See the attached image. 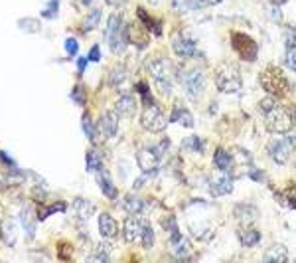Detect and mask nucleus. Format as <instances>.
Returning <instances> with one entry per match:
<instances>
[{
  "instance_id": "35",
  "label": "nucleus",
  "mask_w": 296,
  "mask_h": 263,
  "mask_svg": "<svg viewBox=\"0 0 296 263\" xmlns=\"http://www.w3.org/2000/svg\"><path fill=\"white\" fill-rule=\"evenodd\" d=\"M166 228H168V234H170V244H176V242L182 240V234L178 230V224H176V218L174 216H170L166 220Z\"/></svg>"
},
{
  "instance_id": "19",
  "label": "nucleus",
  "mask_w": 296,
  "mask_h": 263,
  "mask_svg": "<svg viewBox=\"0 0 296 263\" xmlns=\"http://www.w3.org/2000/svg\"><path fill=\"white\" fill-rule=\"evenodd\" d=\"M129 42H133L137 48L145 50L148 46V34L145 32L143 24H133L129 26Z\"/></svg>"
},
{
  "instance_id": "51",
  "label": "nucleus",
  "mask_w": 296,
  "mask_h": 263,
  "mask_svg": "<svg viewBox=\"0 0 296 263\" xmlns=\"http://www.w3.org/2000/svg\"><path fill=\"white\" fill-rule=\"evenodd\" d=\"M293 121H295V125H296V105H295V109H293Z\"/></svg>"
},
{
  "instance_id": "41",
  "label": "nucleus",
  "mask_w": 296,
  "mask_h": 263,
  "mask_svg": "<svg viewBox=\"0 0 296 263\" xmlns=\"http://www.w3.org/2000/svg\"><path fill=\"white\" fill-rule=\"evenodd\" d=\"M71 99L77 103V105H85V89L81 85H75L73 91H71Z\"/></svg>"
},
{
  "instance_id": "21",
  "label": "nucleus",
  "mask_w": 296,
  "mask_h": 263,
  "mask_svg": "<svg viewBox=\"0 0 296 263\" xmlns=\"http://www.w3.org/2000/svg\"><path fill=\"white\" fill-rule=\"evenodd\" d=\"M73 212H75V220L83 224V222H87V220L91 218V214L95 212V206H93L91 202L83 200V198H77V200L73 202Z\"/></svg>"
},
{
  "instance_id": "15",
  "label": "nucleus",
  "mask_w": 296,
  "mask_h": 263,
  "mask_svg": "<svg viewBox=\"0 0 296 263\" xmlns=\"http://www.w3.org/2000/svg\"><path fill=\"white\" fill-rule=\"evenodd\" d=\"M99 127H101L103 137L113 139V137L117 135V131H119V113H111V111H109V113H105V115L101 117Z\"/></svg>"
},
{
  "instance_id": "25",
  "label": "nucleus",
  "mask_w": 296,
  "mask_h": 263,
  "mask_svg": "<svg viewBox=\"0 0 296 263\" xmlns=\"http://www.w3.org/2000/svg\"><path fill=\"white\" fill-rule=\"evenodd\" d=\"M121 206H123V210L127 212V214L135 216V214H141V212H143V206H145V204H143V200H141V198H137V196L129 194V196H125V198H123Z\"/></svg>"
},
{
  "instance_id": "6",
  "label": "nucleus",
  "mask_w": 296,
  "mask_h": 263,
  "mask_svg": "<svg viewBox=\"0 0 296 263\" xmlns=\"http://www.w3.org/2000/svg\"><path fill=\"white\" fill-rule=\"evenodd\" d=\"M166 147H168V141H164V143H162V145H158V147H152V145H148V147L141 149V151L137 153L139 166H141V170H143L147 176L154 174V172L158 170L160 158H162V155H164Z\"/></svg>"
},
{
  "instance_id": "10",
  "label": "nucleus",
  "mask_w": 296,
  "mask_h": 263,
  "mask_svg": "<svg viewBox=\"0 0 296 263\" xmlns=\"http://www.w3.org/2000/svg\"><path fill=\"white\" fill-rule=\"evenodd\" d=\"M296 145L295 137H281L269 145V155L277 164H287Z\"/></svg>"
},
{
  "instance_id": "44",
  "label": "nucleus",
  "mask_w": 296,
  "mask_h": 263,
  "mask_svg": "<svg viewBox=\"0 0 296 263\" xmlns=\"http://www.w3.org/2000/svg\"><path fill=\"white\" fill-rule=\"evenodd\" d=\"M287 65L296 73V48H289V53H287Z\"/></svg>"
},
{
  "instance_id": "53",
  "label": "nucleus",
  "mask_w": 296,
  "mask_h": 263,
  "mask_svg": "<svg viewBox=\"0 0 296 263\" xmlns=\"http://www.w3.org/2000/svg\"><path fill=\"white\" fill-rule=\"evenodd\" d=\"M81 2H83V4H85V6H87V4H89V2H91V0H81Z\"/></svg>"
},
{
  "instance_id": "20",
  "label": "nucleus",
  "mask_w": 296,
  "mask_h": 263,
  "mask_svg": "<svg viewBox=\"0 0 296 263\" xmlns=\"http://www.w3.org/2000/svg\"><path fill=\"white\" fill-rule=\"evenodd\" d=\"M115 109H117L119 117L131 119V117L137 113V101H135L131 95H123V97H119V101H117Z\"/></svg>"
},
{
  "instance_id": "47",
  "label": "nucleus",
  "mask_w": 296,
  "mask_h": 263,
  "mask_svg": "<svg viewBox=\"0 0 296 263\" xmlns=\"http://www.w3.org/2000/svg\"><path fill=\"white\" fill-rule=\"evenodd\" d=\"M87 57H89V61H99V59H101V48H99V46H93V48L89 50V55H87Z\"/></svg>"
},
{
  "instance_id": "3",
  "label": "nucleus",
  "mask_w": 296,
  "mask_h": 263,
  "mask_svg": "<svg viewBox=\"0 0 296 263\" xmlns=\"http://www.w3.org/2000/svg\"><path fill=\"white\" fill-rule=\"evenodd\" d=\"M215 85L221 93H237L241 89V73L233 63H221L215 69Z\"/></svg>"
},
{
  "instance_id": "14",
  "label": "nucleus",
  "mask_w": 296,
  "mask_h": 263,
  "mask_svg": "<svg viewBox=\"0 0 296 263\" xmlns=\"http://www.w3.org/2000/svg\"><path fill=\"white\" fill-rule=\"evenodd\" d=\"M231 158H233L231 172H233V168H239L235 172V176H245V174L251 172V168H253V157L247 153L245 149H233L231 151Z\"/></svg>"
},
{
  "instance_id": "34",
  "label": "nucleus",
  "mask_w": 296,
  "mask_h": 263,
  "mask_svg": "<svg viewBox=\"0 0 296 263\" xmlns=\"http://www.w3.org/2000/svg\"><path fill=\"white\" fill-rule=\"evenodd\" d=\"M85 160H87V170L89 172H97L99 168H103V158H101L97 151H89Z\"/></svg>"
},
{
  "instance_id": "9",
  "label": "nucleus",
  "mask_w": 296,
  "mask_h": 263,
  "mask_svg": "<svg viewBox=\"0 0 296 263\" xmlns=\"http://www.w3.org/2000/svg\"><path fill=\"white\" fill-rule=\"evenodd\" d=\"M141 125L148 133H162L168 127V119L162 113V109L154 103V105H148L145 109V113L141 115Z\"/></svg>"
},
{
  "instance_id": "13",
  "label": "nucleus",
  "mask_w": 296,
  "mask_h": 263,
  "mask_svg": "<svg viewBox=\"0 0 296 263\" xmlns=\"http://www.w3.org/2000/svg\"><path fill=\"white\" fill-rule=\"evenodd\" d=\"M172 48H174V53H176L178 57H182V59H188V57L197 55L196 40L190 38V36L184 34V32H180V34L174 36V40H172Z\"/></svg>"
},
{
  "instance_id": "42",
  "label": "nucleus",
  "mask_w": 296,
  "mask_h": 263,
  "mask_svg": "<svg viewBox=\"0 0 296 263\" xmlns=\"http://www.w3.org/2000/svg\"><path fill=\"white\" fill-rule=\"evenodd\" d=\"M141 244L145 246V250H150V248H152V244H154V232H152L150 224L145 228V234H143V242H141Z\"/></svg>"
},
{
  "instance_id": "1",
  "label": "nucleus",
  "mask_w": 296,
  "mask_h": 263,
  "mask_svg": "<svg viewBox=\"0 0 296 263\" xmlns=\"http://www.w3.org/2000/svg\"><path fill=\"white\" fill-rule=\"evenodd\" d=\"M261 85L273 97H285L291 91L289 79L285 77L283 69H279L277 65H269L267 69H263V73H261Z\"/></svg>"
},
{
  "instance_id": "39",
  "label": "nucleus",
  "mask_w": 296,
  "mask_h": 263,
  "mask_svg": "<svg viewBox=\"0 0 296 263\" xmlns=\"http://www.w3.org/2000/svg\"><path fill=\"white\" fill-rule=\"evenodd\" d=\"M65 208H67V206H65L63 202L51 204V206H48V208H42V210H40V216H38V218H40V220H46L49 214H53V212H65Z\"/></svg>"
},
{
  "instance_id": "7",
  "label": "nucleus",
  "mask_w": 296,
  "mask_h": 263,
  "mask_svg": "<svg viewBox=\"0 0 296 263\" xmlns=\"http://www.w3.org/2000/svg\"><path fill=\"white\" fill-rule=\"evenodd\" d=\"M231 48L243 61H255L257 53H259L257 42L251 36L243 34V32H233L231 34Z\"/></svg>"
},
{
  "instance_id": "4",
  "label": "nucleus",
  "mask_w": 296,
  "mask_h": 263,
  "mask_svg": "<svg viewBox=\"0 0 296 263\" xmlns=\"http://www.w3.org/2000/svg\"><path fill=\"white\" fill-rule=\"evenodd\" d=\"M172 71L174 67L168 57H156L150 61V75L154 77V83L162 95L172 93Z\"/></svg>"
},
{
  "instance_id": "43",
  "label": "nucleus",
  "mask_w": 296,
  "mask_h": 263,
  "mask_svg": "<svg viewBox=\"0 0 296 263\" xmlns=\"http://www.w3.org/2000/svg\"><path fill=\"white\" fill-rule=\"evenodd\" d=\"M65 50L69 55H77L79 53V44H77V40L75 38H67L65 40Z\"/></svg>"
},
{
  "instance_id": "31",
  "label": "nucleus",
  "mask_w": 296,
  "mask_h": 263,
  "mask_svg": "<svg viewBox=\"0 0 296 263\" xmlns=\"http://www.w3.org/2000/svg\"><path fill=\"white\" fill-rule=\"evenodd\" d=\"M279 202H283L285 206L296 210V186H291V188H287L285 192H281V194H279Z\"/></svg>"
},
{
  "instance_id": "26",
  "label": "nucleus",
  "mask_w": 296,
  "mask_h": 263,
  "mask_svg": "<svg viewBox=\"0 0 296 263\" xmlns=\"http://www.w3.org/2000/svg\"><path fill=\"white\" fill-rule=\"evenodd\" d=\"M289 260V252L285 246H273L267 254H265V262H275V263H283Z\"/></svg>"
},
{
  "instance_id": "30",
  "label": "nucleus",
  "mask_w": 296,
  "mask_h": 263,
  "mask_svg": "<svg viewBox=\"0 0 296 263\" xmlns=\"http://www.w3.org/2000/svg\"><path fill=\"white\" fill-rule=\"evenodd\" d=\"M18 26H20L22 32H28V34H38L42 30L38 18H20L18 20Z\"/></svg>"
},
{
  "instance_id": "52",
  "label": "nucleus",
  "mask_w": 296,
  "mask_h": 263,
  "mask_svg": "<svg viewBox=\"0 0 296 263\" xmlns=\"http://www.w3.org/2000/svg\"><path fill=\"white\" fill-rule=\"evenodd\" d=\"M217 2H221V0H207V4H217Z\"/></svg>"
},
{
  "instance_id": "18",
  "label": "nucleus",
  "mask_w": 296,
  "mask_h": 263,
  "mask_svg": "<svg viewBox=\"0 0 296 263\" xmlns=\"http://www.w3.org/2000/svg\"><path fill=\"white\" fill-rule=\"evenodd\" d=\"M16 226H14V222L10 220V218H4L2 222H0V240L4 242V246H8V248H14L16 246Z\"/></svg>"
},
{
  "instance_id": "32",
  "label": "nucleus",
  "mask_w": 296,
  "mask_h": 263,
  "mask_svg": "<svg viewBox=\"0 0 296 263\" xmlns=\"http://www.w3.org/2000/svg\"><path fill=\"white\" fill-rule=\"evenodd\" d=\"M125 79H127V69H125L123 65H117V67L111 71V77H109L111 85H113V87H121V85L125 83Z\"/></svg>"
},
{
  "instance_id": "16",
  "label": "nucleus",
  "mask_w": 296,
  "mask_h": 263,
  "mask_svg": "<svg viewBox=\"0 0 296 263\" xmlns=\"http://www.w3.org/2000/svg\"><path fill=\"white\" fill-rule=\"evenodd\" d=\"M95 180H97L101 192L107 196V198H117V188L113 186V180H111V174L105 170V168H99L95 172Z\"/></svg>"
},
{
  "instance_id": "36",
  "label": "nucleus",
  "mask_w": 296,
  "mask_h": 263,
  "mask_svg": "<svg viewBox=\"0 0 296 263\" xmlns=\"http://www.w3.org/2000/svg\"><path fill=\"white\" fill-rule=\"evenodd\" d=\"M81 125H83V131H85L87 139H89V141H95V139H97V131H95V125H93L89 113H83V121H81Z\"/></svg>"
},
{
  "instance_id": "11",
  "label": "nucleus",
  "mask_w": 296,
  "mask_h": 263,
  "mask_svg": "<svg viewBox=\"0 0 296 263\" xmlns=\"http://www.w3.org/2000/svg\"><path fill=\"white\" fill-rule=\"evenodd\" d=\"M233 190V176H231V172H227V170H215L213 174H211V178H209V192H211V196H225V194H229Z\"/></svg>"
},
{
  "instance_id": "38",
  "label": "nucleus",
  "mask_w": 296,
  "mask_h": 263,
  "mask_svg": "<svg viewBox=\"0 0 296 263\" xmlns=\"http://www.w3.org/2000/svg\"><path fill=\"white\" fill-rule=\"evenodd\" d=\"M174 246V254L178 256V258H186L188 254H190V244H188V240H180V242H176V244H172Z\"/></svg>"
},
{
  "instance_id": "12",
  "label": "nucleus",
  "mask_w": 296,
  "mask_h": 263,
  "mask_svg": "<svg viewBox=\"0 0 296 263\" xmlns=\"http://www.w3.org/2000/svg\"><path fill=\"white\" fill-rule=\"evenodd\" d=\"M148 226V222L145 218H139V214L131 216L127 222H125V228H123V236L127 242L131 244H137V242H143V234H145V228Z\"/></svg>"
},
{
  "instance_id": "40",
  "label": "nucleus",
  "mask_w": 296,
  "mask_h": 263,
  "mask_svg": "<svg viewBox=\"0 0 296 263\" xmlns=\"http://www.w3.org/2000/svg\"><path fill=\"white\" fill-rule=\"evenodd\" d=\"M137 91L143 95V103L145 105H154V101H152V95H150V91H148V85L145 81H141V83H137Z\"/></svg>"
},
{
  "instance_id": "45",
  "label": "nucleus",
  "mask_w": 296,
  "mask_h": 263,
  "mask_svg": "<svg viewBox=\"0 0 296 263\" xmlns=\"http://www.w3.org/2000/svg\"><path fill=\"white\" fill-rule=\"evenodd\" d=\"M0 160H2V162H4V164L10 168V170L18 172V166H16V162H14V160H12L10 157H6V153H4V151H0Z\"/></svg>"
},
{
  "instance_id": "37",
  "label": "nucleus",
  "mask_w": 296,
  "mask_h": 263,
  "mask_svg": "<svg viewBox=\"0 0 296 263\" xmlns=\"http://www.w3.org/2000/svg\"><path fill=\"white\" fill-rule=\"evenodd\" d=\"M57 12H59V0H49L46 4V8L42 10V16L48 18V20H53L57 16Z\"/></svg>"
},
{
  "instance_id": "49",
  "label": "nucleus",
  "mask_w": 296,
  "mask_h": 263,
  "mask_svg": "<svg viewBox=\"0 0 296 263\" xmlns=\"http://www.w3.org/2000/svg\"><path fill=\"white\" fill-rule=\"evenodd\" d=\"M107 4H111V6H123L125 2H129V0H105Z\"/></svg>"
},
{
  "instance_id": "46",
  "label": "nucleus",
  "mask_w": 296,
  "mask_h": 263,
  "mask_svg": "<svg viewBox=\"0 0 296 263\" xmlns=\"http://www.w3.org/2000/svg\"><path fill=\"white\" fill-rule=\"evenodd\" d=\"M287 46H289V48H296V30L295 28L287 32Z\"/></svg>"
},
{
  "instance_id": "2",
  "label": "nucleus",
  "mask_w": 296,
  "mask_h": 263,
  "mask_svg": "<svg viewBox=\"0 0 296 263\" xmlns=\"http://www.w3.org/2000/svg\"><path fill=\"white\" fill-rule=\"evenodd\" d=\"M105 40L109 42V48L115 53H121L127 48L129 42V26L123 22L119 14H113L105 28Z\"/></svg>"
},
{
  "instance_id": "23",
  "label": "nucleus",
  "mask_w": 296,
  "mask_h": 263,
  "mask_svg": "<svg viewBox=\"0 0 296 263\" xmlns=\"http://www.w3.org/2000/svg\"><path fill=\"white\" fill-rule=\"evenodd\" d=\"M137 18L141 20V24H143V26L147 28L148 32H152L154 36H160V34H162L160 22H158V20H154V18H152V16L148 14L145 8H139V10H137Z\"/></svg>"
},
{
  "instance_id": "5",
  "label": "nucleus",
  "mask_w": 296,
  "mask_h": 263,
  "mask_svg": "<svg viewBox=\"0 0 296 263\" xmlns=\"http://www.w3.org/2000/svg\"><path fill=\"white\" fill-rule=\"evenodd\" d=\"M265 125H267V129H269L271 133L285 135V133H289V131L293 129L295 121H293V115H291L287 109L277 105V107H273L271 111L265 113Z\"/></svg>"
},
{
  "instance_id": "17",
  "label": "nucleus",
  "mask_w": 296,
  "mask_h": 263,
  "mask_svg": "<svg viewBox=\"0 0 296 263\" xmlns=\"http://www.w3.org/2000/svg\"><path fill=\"white\" fill-rule=\"evenodd\" d=\"M99 232H101V236L107 238V240H113V238L117 236L119 226H117V222H115V218H113L111 214L105 212V214L99 216Z\"/></svg>"
},
{
  "instance_id": "33",
  "label": "nucleus",
  "mask_w": 296,
  "mask_h": 263,
  "mask_svg": "<svg viewBox=\"0 0 296 263\" xmlns=\"http://www.w3.org/2000/svg\"><path fill=\"white\" fill-rule=\"evenodd\" d=\"M182 147H184L186 151H192V153H201V155H203L205 143H203L199 137H188V139L182 143Z\"/></svg>"
},
{
  "instance_id": "22",
  "label": "nucleus",
  "mask_w": 296,
  "mask_h": 263,
  "mask_svg": "<svg viewBox=\"0 0 296 263\" xmlns=\"http://www.w3.org/2000/svg\"><path fill=\"white\" fill-rule=\"evenodd\" d=\"M168 121H170V123H180V125L186 127V129H192V127H194V117H192V113H190L186 107H176Z\"/></svg>"
},
{
  "instance_id": "29",
  "label": "nucleus",
  "mask_w": 296,
  "mask_h": 263,
  "mask_svg": "<svg viewBox=\"0 0 296 263\" xmlns=\"http://www.w3.org/2000/svg\"><path fill=\"white\" fill-rule=\"evenodd\" d=\"M101 16H103L101 8H93V10L85 16V20H83V32H91V30H95V28L99 26V22H101Z\"/></svg>"
},
{
  "instance_id": "48",
  "label": "nucleus",
  "mask_w": 296,
  "mask_h": 263,
  "mask_svg": "<svg viewBox=\"0 0 296 263\" xmlns=\"http://www.w3.org/2000/svg\"><path fill=\"white\" fill-rule=\"evenodd\" d=\"M87 61H89V57H79V59H77V71H79V73H85Z\"/></svg>"
},
{
  "instance_id": "27",
  "label": "nucleus",
  "mask_w": 296,
  "mask_h": 263,
  "mask_svg": "<svg viewBox=\"0 0 296 263\" xmlns=\"http://www.w3.org/2000/svg\"><path fill=\"white\" fill-rule=\"evenodd\" d=\"M237 236H239V242L243 248H253L261 242V234L257 230H239Z\"/></svg>"
},
{
  "instance_id": "24",
  "label": "nucleus",
  "mask_w": 296,
  "mask_h": 263,
  "mask_svg": "<svg viewBox=\"0 0 296 263\" xmlns=\"http://www.w3.org/2000/svg\"><path fill=\"white\" fill-rule=\"evenodd\" d=\"M213 164H215L219 170H227V172H231V166H233L231 153H227L225 149H217L215 155H213Z\"/></svg>"
},
{
  "instance_id": "50",
  "label": "nucleus",
  "mask_w": 296,
  "mask_h": 263,
  "mask_svg": "<svg viewBox=\"0 0 296 263\" xmlns=\"http://www.w3.org/2000/svg\"><path fill=\"white\" fill-rule=\"evenodd\" d=\"M145 186V178H139L137 182H135V190H139V188H143Z\"/></svg>"
},
{
  "instance_id": "8",
  "label": "nucleus",
  "mask_w": 296,
  "mask_h": 263,
  "mask_svg": "<svg viewBox=\"0 0 296 263\" xmlns=\"http://www.w3.org/2000/svg\"><path fill=\"white\" fill-rule=\"evenodd\" d=\"M180 79H182L184 91L194 99L199 97L203 93V89H205V75H203V71L199 67H190V69L182 71Z\"/></svg>"
},
{
  "instance_id": "28",
  "label": "nucleus",
  "mask_w": 296,
  "mask_h": 263,
  "mask_svg": "<svg viewBox=\"0 0 296 263\" xmlns=\"http://www.w3.org/2000/svg\"><path fill=\"white\" fill-rule=\"evenodd\" d=\"M20 220H22V228H24V232H26V238L28 240H34V232H36V224H34V220H32V214L30 210H24L20 212Z\"/></svg>"
}]
</instances>
